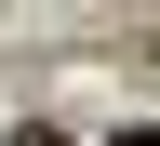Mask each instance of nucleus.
Here are the masks:
<instances>
[{
    "instance_id": "nucleus-1",
    "label": "nucleus",
    "mask_w": 160,
    "mask_h": 146,
    "mask_svg": "<svg viewBox=\"0 0 160 146\" xmlns=\"http://www.w3.org/2000/svg\"><path fill=\"white\" fill-rule=\"evenodd\" d=\"M13 146H67V133H53V120H13Z\"/></svg>"
},
{
    "instance_id": "nucleus-2",
    "label": "nucleus",
    "mask_w": 160,
    "mask_h": 146,
    "mask_svg": "<svg viewBox=\"0 0 160 146\" xmlns=\"http://www.w3.org/2000/svg\"><path fill=\"white\" fill-rule=\"evenodd\" d=\"M107 146H160V133H107Z\"/></svg>"
}]
</instances>
